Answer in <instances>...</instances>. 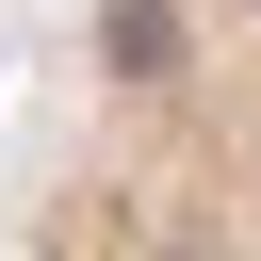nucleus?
Masks as SVG:
<instances>
[{"instance_id": "nucleus-1", "label": "nucleus", "mask_w": 261, "mask_h": 261, "mask_svg": "<svg viewBox=\"0 0 261 261\" xmlns=\"http://www.w3.org/2000/svg\"><path fill=\"white\" fill-rule=\"evenodd\" d=\"M0 228L65 261H261V0H82Z\"/></svg>"}]
</instances>
